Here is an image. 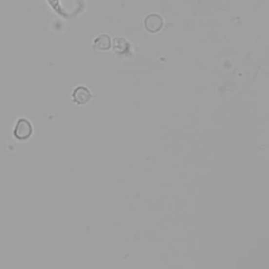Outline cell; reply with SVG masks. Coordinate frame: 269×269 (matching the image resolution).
<instances>
[{
	"label": "cell",
	"instance_id": "1",
	"mask_svg": "<svg viewBox=\"0 0 269 269\" xmlns=\"http://www.w3.org/2000/svg\"><path fill=\"white\" fill-rule=\"evenodd\" d=\"M144 26L152 34L158 33L163 28V19L158 14H150L144 20Z\"/></svg>",
	"mask_w": 269,
	"mask_h": 269
},
{
	"label": "cell",
	"instance_id": "2",
	"mask_svg": "<svg viewBox=\"0 0 269 269\" xmlns=\"http://www.w3.org/2000/svg\"><path fill=\"white\" fill-rule=\"evenodd\" d=\"M73 101L79 105L86 104L92 99V94L85 86H78L72 94Z\"/></svg>",
	"mask_w": 269,
	"mask_h": 269
},
{
	"label": "cell",
	"instance_id": "3",
	"mask_svg": "<svg viewBox=\"0 0 269 269\" xmlns=\"http://www.w3.org/2000/svg\"><path fill=\"white\" fill-rule=\"evenodd\" d=\"M14 134H15L16 138H18L20 140L28 139L29 137H31V134H32V125H31V123L26 120L18 121Z\"/></svg>",
	"mask_w": 269,
	"mask_h": 269
},
{
	"label": "cell",
	"instance_id": "4",
	"mask_svg": "<svg viewBox=\"0 0 269 269\" xmlns=\"http://www.w3.org/2000/svg\"><path fill=\"white\" fill-rule=\"evenodd\" d=\"M94 49L97 51H107L111 49L112 46V40L111 37L106 34H103V35L98 36L93 42Z\"/></svg>",
	"mask_w": 269,
	"mask_h": 269
},
{
	"label": "cell",
	"instance_id": "5",
	"mask_svg": "<svg viewBox=\"0 0 269 269\" xmlns=\"http://www.w3.org/2000/svg\"><path fill=\"white\" fill-rule=\"evenodd\" d=\"M114 50H115L117 53H124L127 50V42L125 41V39L117 37L114 40Z\"/></svg>",
	"mask_w": 269,
	"mask_h": 269
}]
</instances>
